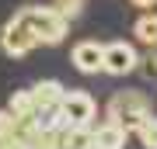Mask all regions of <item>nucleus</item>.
Returning <instances> with one entry per match:
<instances>
[{"label":"nucleus","mask_w":157,"mask_h":149,"mask_svg":"<svg viewBox=\"0 0 157 149\" xmlns=\"http://www.w3.org/2000/svg\"><path fill=\"white\" fill-rule=\"evenodd\" d=\"M17 128H21V118L11 108H4L0 111V135H17Z\"/></svg>","instance_id":"nucleus-13"},{"label":"nucleus","mask_w":157,"mask_h":149,"mask_svg":"<svg viewBox=\"0 0 157 149\" xmlns=\"http://www.w3.org/2000/svg\"><path fill=\"white\" fill-rule=\"evenodd\" d=\"M136 135H140V142H143L147 149H157V118L150 115L140 128H136Z\"/></svg>","instance_id":"nucleus-12"},{"label":"nucleus","mask_w":157,"mask_h":149,"mask_svg":"<svg viewBox=\"0 0 157 149\" xmlns=\"http://www.w3.org/2000/svg\"><path fill=\"white\" fill-rule=\"evenodd\" d=\"M7 108H11L17 118H35V97H32V90H14V97H11Z\"/></svg>","instance_id":"nucleus-11"},{"label":"nucleus","mask_w":157,"mask_h":149,"mask_svg":"<svg viewBox=\"0 0 157 149\" xmlns=\"http://www.w3.org/2000/svg\"><path fill=\"white\" fill-rule=\"evenodd\" d=\"M0 149H28L17 135H0Z\"/></svg>","instance_id":"nucleus-16"},{"label":"nucleus","mask_w":157,"mask_h":149,"mask_svg":"<svg viewBox=\"0 0 157 149\" xmlns=\"http://www.w3.org/2000/svg\"><path fill=\"white\" fill-rule=\"evenodd\" d=\"M63 118H67V125H91V118H94V97L84 94V90H67V97H63Z\"/></svg>","instance_id":"nucleus-5"},{"label":"nucleus","mask_w":157,"mask_h":149,"mask_svg":"<svg viewBox=\"0 0 157 149\" xmlns=\"http://www.w3.org/2000/svg\"><path fill=\"white\" fill-rule=\"evenodd\" d=\"M133 35H136V42L157 49V14H154V11L140 14V17H136V24H133Z\"/></svg>","instance_id":"nucleus-10"},{"label":"nucleus","mask_w":157,"mask_h":149,"mask_svg":"<svg viewBox=\"0 0 157 149\" xmlns=\"http://www.w3.org/2000/svg\"><path fill=\"white\" fill-rule=\"evenodd\" d=\"M32 97H35V111H42V108H56V104H63L67 90H63L59 80H42V83H35V87H32Z\"/></svg>","instance_id":"nucleus-7"},{"label":"nucleus","mask_w":157,"mask_h":149,"mask_svg":"<svg viewBox=\"0 0 157 149\" xmlns=\"http://www.w3.org/2000/svg\"><path fill=\"white\" fill-rule=\"evenodd\" d=\"M70 59H73V66H77L80 73H98V69H105V45H98V42H77Z\"/></svg>","instance_id":"nucleus-6"},{"label":"nucleus","mask_w":157,"mask_h":149,"mask_svg":"<svg viewBox=\"0 0 157 149\" xmlns=\"http://www.w3.org/2000/svg\"><path fill=\"white\" fill-rule=\"evenodd\" d=\"M147 118H150V101H147L140 90H119V94L108 101V122L136 132Z\"/></svg>","instance_id":"nucleus-1"},{"label":"nucleus","mask_w":157,"mask_h":149,"mask_svg":"<svg viewBox=\"0 0 157 149\" xmlns=\"http://www.w3.org/2000/svg\"><path fill=\"white\" fill-rule=\"evenodd\" d=\"M21 14L28 17V24L35 28L42 45H59L67 38V28H70V17H63L56 7H21Z\"/></svg>","instance_id":"nucleus-2"},{"label":"nucleus","mask_w":157,"mask_h":149,"mask_svg":"<svg viewBox=\"0 0 157 149\" xmlns=\"http://www.w3.org/2000/svg\"><path fill=\"white\" fill-rule=\"evenodd\" d=\"M52 7L63 14V17H80V11H84V0H52Z\"/></svg>","instance_id":"nucleus-14"},{"label":"nucleus","mask_w":157,"mask_h":149,"mask_svg":"<svg viewBox=\"0 0 157 149\" xmlns=\"http://www.w3.org/2000/svg\"><path fill=\"white\" fill-rule=\"evenodd\" d=\"M140 66V55L129 42H108L105 45V73H112V76H126V73H133Z\"/></svg>","instance_id":"nucleus-4"},{"label":"nucleus","mask_w":157,"mask_h":149,"mask_svg":"<svg viewBox=\"0 0 157 149\" xmlns=\"http://www.w3.org/2000/svg\"><path fill=\"white\" fill-rule=\"evenodd\" d=\"M126 135H129V128L115 125V122H105L101 128H94V149H122Z\"/></svg>","instance_id":"nucleus-9"},{"label":"nucleus","mask_w":157,"mask_h":149,"mask_svg":"<svg viewBox=\"0 0 157 149\" xmlns=\"http://www.w3.org/2000/svg\"><path fill=\"white\" fill-rule=\"evenodd\" d=\"M129 4H133V7H143V11H150V7L157 4V0H129Z\"/></svg>","instance_id":"nucleus-17"},{"label":"nucleus","mask_w":157,"mask_h":149,"mask_svg":"<svg viewBox=\"0 0 157 149\" xmlns=\"http://www.w3.org/2000/svg\"><path fill=\"white\" fill-rule=\"evenodd\" d=\"M63 149H94V128L91 125H67L59 132Z\"/></svg>","instance_id":"nucleus-8"},{"label":"nucleus","mask_w":157,"mask_h":149,"mask_svg":"<svg viewBox=\"0 0 157 149\" xmlns=\"http://www.w3.org/2000/svg\"><path fill=\"white\" fill-rule=\"evenodd\" d=\"M140 69H143L147 80H157V49H150V55L140 59Z\"/></svg>","instance_id":"nucleus-15"},{"label":"nucleus","mask_w":157,"mask_h":149,"mask_svg":"<svg viewBox=\"0 0 157 149\" xmlns=\"http://www.w3.org/2000/svg\"><path fill=\"white\" fill-rule=\"evenodd\" d=\"M35 45H39V35H35V28L28 24V17L17 11L11 21L4 24V31H0V49H4V55H11V59H21V55H28Z\"/></svg>","instance_id":"nucleus-3"}]
</instances>
